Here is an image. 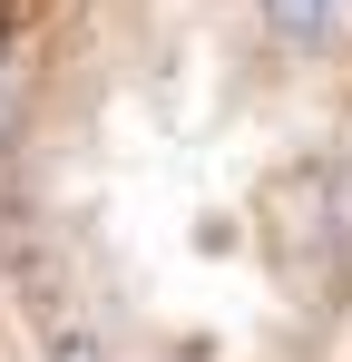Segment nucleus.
Returning <instances> with one entry per match:
<instances>
[{
  "mask_svg": "<svg viewBox=\"0 0 352 362\" xmlns=\"http://www.w3.org/2000/svg\"><path fill=\"white\" fill-rule=\"evenodd\" d=\"M264 10H274L284 40H323V30H333V0H264Z\"/></svg>",
  "mask_w": 352,
  "mask_h": 362,
  "instance_id": "nucleus-1",
  "label": "nucleus"
},
{
  "mask_svg": "<svg viewBox=\"0 0 352 362\" xmlns=\"http://www.w3.org/2000/svg\"><path fill=\"white\" fill-rule=\"evenodd\" d=\"M49 362H108V353H98L88 333H59V343H49Z\"/></svg>",
  "mask_w": 352,
  "mask_h": 362,
  "instance_id": "nucleus-2",
  "label": "nucleus"
}]
</instances>
